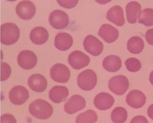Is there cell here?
I'll return each mask as SVG.
<instances>
[{"label":"cell","mask_w":153,"mask_h":123,"mask_svg":"<svg viewBox=\"0 0 153 123\" xmlns=\"http://www.w3.org/2000/svg\"><path fill=\"white\" fill-rule=\"evenodd\" d=\"M29 110L32 116L41 120L50 118L53 111L51 104L42 99H37L32 102L29 105Z\"/></svg>","instance_id":"6da1fadb"},{"label":"cell","mask_w":153,"mask_h":123,"mask_svg":"<svg viewBox=\"0 0 153 123\" xmlns=\"http://www.w3.org/2000/svg\"><path fill=\"white\" fill-rule=\"evenodd\" d=\"M126 68L128 71L131 72L139 71L142 67L141 63L138 59L131 58L127 59L125 62Z\"/></svg>","instance_id":"4316f807"},{"label":"cell","mask_w":153,"mask_h":123,"mask_svg":"<svg viewBox=\"0 0 153 123\" xmlns=\"http://www.w3.org/2000/svg\"><path fill=\"white\" fill-rule=\"evenodd\" d=\"M146 38L147 42L153 45V28L147 30L146 33Z\"/></svg>","instance_id":"1f68e13d"},{"label":"cell","mask_w":153,"mask_h":123,"mask_svg":"<svg viewBox=\"0 0 153 123\" xmlns=\"http://www.w3.org/2000/svg\"><path fill=\"white\" fill-rule=\"evenodd\" d=\"M16 12L20 18L24 20H29L35 15L36 8L31 1H23L17 5Z\"/></svg>","instance_id":"30bf717a"},{"label":"cell","mask_w":153,"mask_h":123,"mask_svg":"<svg viewBox=\"0 0 153 123\" xmlns=\"http://www.w3.org/2000/svg\"><path fill=\"white\" fill-rule=\"evenodd\" d=\"M128 114L123 107H117L113 110L111 118L114 123H124L127 120Z\"/></svg>","instance_id":"d4e9b609"},{"label":"cell","mask_w":153,"mask_h":123,"mask_svg":"<svg viewBox=\"0 0 153 123\" xmlns=\"http://www.w3.org/2000/svg\"><path fill=\"white\" fill-rule=\"evenodd\" d=\"M78 2L79 1H57L59 5L67 9L74 7L77 4Z\"/></svg>","instance_id":"f546056e"},{"label":"cell","mask_w":153,"mask_h":123,"mask_svg":"<svg viewBox=\"0 0 153 123\" xmlns=\"http://www.w3.org/2000/svg\"><path fill=\"white\" fill-rule=\"evenodd\" d=\"M138 22L147 27L153 25V9L146 8L140 12Z\"/></svg>","instance_id":"484cf974"},{"label":"cell","mask_w":153,"mask_h":123,"mask_svg":"<svg viewBox=\"0 0 153 123\" xmlns=\"http://www.w3.org/2000/svg\"><path fill=\"white\" fill-rule=\"evenodd\" d=\"M146 95L142 92L138 90H133L129 92L126 97L127 104L131 108L138 109L143 107L146 103Z\"/></svg>","instance_id":"4fadbf2b"},{"label":"cell","mask_w":153,"mask_h":123,"mask_svg":"<svg viewBox=\"0 0 153 123\" xmlns=\"http://www.w3.org/2000/svg\"><path fill=\"white\" fill-rule=\"evenodd\" d=\"M85 99L82 96L74 95L64 105V110L67 113L74 114L83 109L86 107Z\"/></svg>","instance_id":"7c38bea8"},{"label":"cell","mask_w":153,"mask_h":123,"mask_svg":"<svg viewBox=\"0 0 153 123\" xmlns=\"http://www.w3.org/2000/svg\"><path fill=\"white\" fill-rule=\"evenodd\" d=\"M85 50L92 56L100 55L103 50V44L97 38L89 35L85 38L83 41Z\"/></svg>","instance_id":"8fae6325"},{"label":"cell","mask_w":153,"mask_h":123,"mask_svg":"<svg viewBox=\"0 0 153 123\" xmlns=\"http://www.w3.org/2000/svg\"><path fill=\"white\" fill-rule=\"evenodd\" d=\"M50 25L53 28L61 30L66 27L69 24L68 15L61 10H56L50 13L49 17Z\"/></svg>","instance_id":"8992f818"},{"label":"cell","mask_w":153,"mask_h":123,"mask_svg":"<svg viewBox=\"0 0 153 123\" xmlns=\"http://www.w3.org/2000/svg\"><path fill=\"white\" fill-rule=\"evenodd\" d=\"M1 123H17V121L13 115L6 113L1 116Z\"/></svg>","instance_id":"f1b7e54d"},{"label":"cell","mask_w":153,"mask_h":123,"mask_svg":"<svg viewBox=\"0 0 153 123\" xmlns=\"http://www.w3.org/2000/svg\"><path fill=\"white\" fill-rule=\"evenodd\" d=\"M141 6L137 2H129L126 7V14L128 22L131 24L137 23V20L139 18Z\"/></svg>","instance_id":"44dd1931"},{"label":"cell","mask_w":153,"mask_h":123,"mask_svg":"<svg viewBox=\"0 0 153 123\" xmlns=\"http://www.w3.org/2000/svg\"><path fill=\"white\" fill-rule=\"evenodd\" d=\"M147 114L149 117L153 120V104L149 107L147 109Z\"/></svg>","instance_id":"d6a6232c"},{"label":"cell","mask_w":153,"mask_h":123,"mask_svg":"<svg viewBox=\"0 0 153 123\" xmlns=\"http://www.w3.org/2000/svg\"><path fill=\"white\" fill-rule=\"evenodd\" d=\"M144 48V41L139 37H132L127 42V50L133 54H139L143 50Z\"/></svg>","instance_id":"603a6c76"},{"label":"cell","mask_w":153,"mask_h":123,"mask_svg":"<svg viewBox=\"0 0 153 123\" xmlns=\"http://www.w3.org/2000/svg\"><path fill=\"white\" fill-rule=\"evenodd\" d=\"M106 18L110 22L118 26H122L125 24L123 10L119 5H116L110 8L107 12Z\"/></svg>","instance_id":"ffe728a7"},{"label":"cell","mask_w":153,"mask_h":123,"mask_svg":"<svg viewBox=\"0 0 153 123\" xmlns=\"http://www.w3.org/2000/svg\"><path fill=\"white\" fill-rule=\"evenodd\" d=\"M98 34L105 42L109 43L117 41L119 36L118 30L108 24H102L100 27Z\"/></svg>","instance_id":"2e32d148"},{"label":"cell","mask_w":153,"mask_h":123,"mask_svg":"<svg viewBox=\"0 0 153 123\" xmlns=\"http://www.w3.org/2000/svg\"><path fill=\"white\" fill-rule=\"evenodd\" d=\"M115 100L111 95L105 92L100 93L95 97L94 103L97 109L106 110L111 108Z\"/></svg>","instance_id":"9a60e30c"},{"label":"cell","mask_w":153,"mask_h":123,"mask_svg":"<svg viewBox=\"0 0 153 123\" xmlns=\"http://www.w3.org/2000/svg\"><path fill=\"white\" fill-rule=\"evenodd\" d=\"M73 39L69 33L61 32L58 33L54 39V45L60 51H65L72 46Z\"/></svg>","instance_id":"ac0fdd59"},{"label":"cell","mask_w":153,"mask_h":123,"mask_svg":"<svg viewBox=\"0 0 153 123\" xmlns=\"http://www.w3.org/2000/svg\"><path fill=\"white\" fill-rule=\"evenodd\" d=\"M48 30L42 27H36L31 30L30 37L31 41L36 45L44 44L49 39Z\"/></svg>","instance_id":"d6986e66"},{"label":"cell","mask_w":153,"mask_h":123,"mask_svg":"<svg viewBox=\"0 0 153 123\" xmlns=\"http://www.w3.org/2000/svg\"><path fill=\"white\" fill-rule=\"evenodd\" d=\"M130 123H149L147 119L143 116H136L131 119Z\"/></svg>","instance_id":"4dcf8cb0"},{"label":"cell","mask_w":153,"mask_h":123,"mask_svg":"<svg viewBox=\"0 0 153 123\" xmlns=\"http://www.w3.org/2000/svg\"><path fill=\"white\" fill-rule=\"evenodd\" d=\"M129 83L127 77L123 75L115 76L110 78L108 83L109 90L118 96H122L129 88Z\"/></svg>","instance_id":"277c9868"},{"label":"cell","mask_w":153,"mask_h":123,"mask_svg":"<svg viewBox=\"0 0 153 123\" xmlns=\"http://www.w3.org/2000/svg\"><path fill=\"white\" fill-rule=\"evenodd\" d=\"M28 90L23 86L18 85L12 88L9 93L10 101L13 104L21 106L29 98Z\"/></svg>","instance_id":"52a82bcc"},{"label":"cell","mask_w":153,"mask_h":123,"mask_svg":"<svg viewBox=\"0 0 153 123\" xmlns=\"http://www.w3.org/2000/svg\"><path fill=\"white\" fill-rule=\"evenodd\" d=\"M97 82V74L91 69H87L82 71L77 77L78 86L85 91H90L94 89Z\"/></svg>","instance_id":"3957f363"},{"label":"cell","mask_w":153,"mask_h":123,"mask_svg":"<svg viewBox=\"0 0 153 123\" xmlns=\"http://www.w3.org/2000/svg\"><path fill=\"white\" fill-rule=\"evenodd\" d=\"M69 94L68 89L62 86H55L50 89L49 96L50 100L55 104H60L67 99Z\"/></svg>","instance_id":"e0dca14e"},{"label":"cell","mask_w":153,"mask_h":123,"mask_svg":"<svg viewBox=\"0 0 153 123\" xmlns=\"http://www.w3.org/2000/svg\"><path fill=\"white\" fill-rule=\"evenodd\" d=\"M28 85L33 91L43 92L48 87V81L44 76L40 74H34L29 77Z\"/></svg>","instance_id":"5bb4252c"},{"label":"cell","mask_w":153,"mask_h":123,"mask_svg":"<svg viewBox=\"0 0 153 123\" xmlns=\"http://www.w3.org/2000/svg\"><path fill=\"white\" fill-rule=\"evenodd\" d=\"M98 119L95 111L92 110H88L79 114L76 118V123H95Z\"/></svg>","instance_id":"cb8c5ba5"},{"label":"cell","mask_w":153,"mask_h":123,"mask_svg":"<svg viewBox=\"0 0 153 123\" xmlns=\"http://www.w3.org/2000/svg\"><path fill=\"white\" fill-rule=\"evenodd\" d=\"M20 35L19 28L14 23H5L1 25V42L4 45L15 43L19 39Z\"/></svg>","instance_id":"7a4b0ae2"},{"label":"cell","mask_w":153,"mask_h":123,"mask_svg":"<svg viewBox=\"0 0 153 123\" xmlns=\"http://www.w3.org/2000/svg\"><path fill=\"white\" fill-rule=\"evenodd\" d=\"M68 60L74 69L79 70L87 66L90 63V59L82 51H74L69 55Z\"/></svg>","instance_id":"9c48e42d"},{"label":"cell","mask_w":153,"mask_h":123,"mask_svg":"<svg viewBox=\"0 0 153 123\" xmlns=\"http://www.w3.org/2000/svg\"><path fill=\"white\" fill-rule=\"evenodd\" d=\"M149 81L153 85V71H152L149 76Z\"/></svg>","instance_id":"836d02e7"},{"label":"cell","mask_w":153,"mask_h":123,"mask_svg":"<svg viewBox=\"0 0 153 123\" xmlns=\"http://www.w3.org/2000/svg\"><path fill=\"white\" fill-rule=\"evenodd\" d=\"M50 74L53 81L65 83L70 80L71 73L70 69L65 65L57 63L51 68Z\"/></svg>","instance_id":"5b68a950"},{"label":"cell","mask_w":153,"mask_h":123,"mask_svg":"<svg viewBox=\"0 0 153 123\" xmlns=\"http://www.w3.org/2000/svg\"><path fill=\"white\" fill-rule=\"evenodd\" d=\"M37 61L36 55L30 50H23L18 55V63L21 67L25 70L33 69L36 65Z\"/></svg>","instance_id":"ba28073f"},{"label":"cell","mask_w":153,"mask_h":123,"mask_svg":"<svg viewBox=\"0 0 153 123\" xmlns=\"http://www.w3.org/2000/svg\"><path fill=\"white\" fill-rule=\"evenodd\" d=\"M12 70L9 65L6 62H1V81L7 80L11 75Z\"/></svg>","instance_id":"83f0119b"},{"label":"cell","mask_w":153,"mask_h":123,"mask_svg":"<svg viewBox=\"0 0 153 123\" xmlns=\"http://www.w3.org/2000/svg\"><path fill=\"white\" fill-rule=\"evenodd\" d=\"M102 66L106 71L110 72H117L121 67V60L117 56H108L104 59Z\"/></svg>","instance_id":"7402d4cb"}]
</instances>
